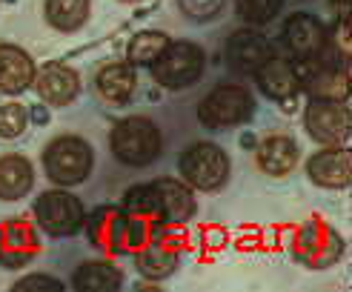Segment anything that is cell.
<instances>
[{"label": "cell", "mask_w": 352, "mask_h": 292, "mask_svg": "<svg viewBox=\"0 0 352 292\" xmlns=\"http://www.w3.org/2000/svg\"><path fill=\"white\" fill-rule=\"evenodd\" d=\"M86 238L89 244L103 252L107 258H129V244H126V215H123L120 203H107L98 206L92 215L83 218Z\"/></svg>", "instance_id": "11"}, {"label": "cell", "mask_w": 352, "mask_h": 292, "mask_svg": "<svg viewBox=\"0 0 352 292\" xmlns=\"http://www.w3.org/2000/svg\"><path fill=\"white\" fill-rule=\"evenodd\" d=\"M301 92L318 100H349V63L336 43H327L318 55L295 60Z\"/></svg>", "instance_id": "2"}, {"label": "cell", "mask_w": 352, "mask_h": 292, "mask_svg": "<svg viewBox=\"0 0 352 292\" xmlns=\"http://www.w3.org/2000/svg\"><path fill=\"white\" fill-rule=\"evenodd\" d=\"M184 249H186V235L178 227H172V223H164L149 244L144 249H138L132 258H135L138 272L146 281H166L178 269Z\"/></svg>", "instance_id": "10"}, {"label": "cell", "mask_w": 352, "mask_h": 292, "mask_svg": "<svg viewBox=\"0 0 352 292\" xmlns=\"http://www.w3.org/2000/svg\"><path fill=\"white\" fill-rule=\"evenodd\" d=\"M255 115V98L241 83H221L198 103V120L206 129H232Z\"/></svg>", "instance_id": "7"}, {"label": "cell", "mask_w": 352, "mask_h": 292, "mask_svg": "<svg viewBox=\"0 0 352 292\" xmlns=\"http://www.w3.org/2000/svg\"><path fill=\"white\" fill-rule=\"evenodd\" d=\"M0 3H3V0H0Z\"/></svg>", "instance_id": "31"}, {"label": "cell", "mask_w": 352, "mask_h": 292, "mask_svg": "<svg viewBox=\"0 0 352 292\" xmlns=\"http://www.w3.org/2000/svg\"><path fill=\"white\" fill-rule=\"evenodd\" d=\"M178 169L184 183L206 195H215L221 189H226V183L232 178L230 152L212 141H195L192 146H186L178 158Z\"/></svg>", "instance_id": "4"}, {"label": "cell", "mask_w": 352, "mask_h": 292, "mask_svg": "<svg viewBox=\"0 0 352 292\" xmlns=\"http://www.w3.org/2000/svg\"><path fill=\"white\" fill-rule=\"evenodd\" d=\"M152 78L164 89H189L206 72V52L192 41H169L152 66Z\"/></svg>", "instance_id": "5"}, {"label": "cell", "mask_w": 352, "mask_h": 292, "mask_svg": "<svg viewBox=\"0 0 352 292\" xmlns=\"http://www.w3.org/2000/svg\"><path fill=\"white\" fill-rule=\"evenodd\" d=\"M275 55L272 43L255 29H238L226 41V66L235 75H255L258 69Z\"/></svg>", "instance_id": "13"}, {"label": "cell", "mask_w": 352, "mask_h": 292, "mask_svg": "<svg viewBox=\"0 0 352 292\" xmlns=\"http://www.w3.org/2000/svg\"><path fill=\"white\" fill-rule=\"evenodd\" d=\"M307 175L321 189H349V181H352L349 146H321L307 161Z\"/></svg>", "instance_id": "15"}, {"label": "cell", "mask_w": 352, "mask_h": 292, "mask_svg": "<svg viewBox=\"0 0 352 292\" xmlns=\"http://www.w3.org/2000/svg\"><path fill=\"white\" fill-rule=\"evenodd\" d=\"M280 6H284V0H235L238 17L250 26H263V23L275 21Z\"/></svg>", "instance_id": "27"}, {"label": "cell", "mask_w": 352, "mask_h": 292, "mask_svg": "<svg viewBox=\"0 0 352 292\" xmlns=\"http://www.w3.org/2000/svg\"><path fill=\"white\" fill-rule=\"evenodd\" d=\"M34 223L38 229L52 235V238H72L83 229V201L78 195H72L69 189L58 186V189H46L43 195H38L34 201Z\"/></svg>", "instance_id": "8"}, {"label": "cell", "mask_w": 352, "mask_h": 292, "mask_svg": "<svg viewBox=\"0 0 352 292\" xmlns=\"http://www.w3.org/2000/svg\"><path fill=\"white\" fill-rule=\"evenodd\" d=\"M41 164L52 183L72 189L80 186L83 181H89L95 169V149L80 135H58L43 146Z\"/></svg>", "instance_id": "3"}, {"label": "cell", "mask_w": 352, "mask_h": 292, "mask_svg": "<svg viewBox=\"0 0 352 292\" xmlns=\"http://www.w3.org/2000/svg\"><path fill=\"white\" fill-rule=\"evenodd\" d=\"M109 152L129 169H144L164 155V132L146 115H129L109 132Z\"/></svg>", "instance_id": "1"}, {"label": "cell", "mask_w": 352, "mask_h": 292, "mask_svg": "<svg viewBox=\"0 0 352 292\" xmlns=\"http://www.w3.org/2000/svg\"><path fill=\"white\" fill-rule=\"evenodd\" d=\"M95 89L103 100L112 103V106H123V103L132 100V95L138 89V69L126 60L100 66L95 75Z\"/></svg>", "instance_id": "21"}, {"label": "cell", "mask_w": 352, "mask_h": 292, "mask_svg": "<svg viewBox=\"0 0 352 292\" xmlns=\"http://www.w3.org/2000/svg\"><path fill=\"white\" fill-rule=\"evenodd\" d=\"M38 66H34L32 55L26 49L14 43H0V92L14 98L32 89Z\"/></svg>", "instance_id": "19"}, {"label": "cell", "mask_w": 352, "mask_h": 292, "mask_svg": "<svg viewBox=\"0 0 352 292\" xmlns=\"http://www.w3.org/2000/svg\"><path fill=\"white\" fill-rule=\"evenodd\" d=\"M327 43H329L327 26L315 14L298 12L284 26V46H287L292 60H307L312 55H318Z\"/></svg>", "instance_id": "17"}, {"label": "cell", "mask_w": 352, "mask_h": 292, "mask_svg": "<svg viewBox=\"0 0 352 292\" xmlns=\"http://www.w3.org/2000/svg\"><path fill=\"white\" fill-rule=\"evenodd\" d=\"M346 252V240L338 235L336 227H329L321 218H309L301 223L292 238V258L309 269L336 267Z\"/></svg>", "instance_id": "6"}, {"label": "cell", "mask_w": 352, "mask_h": 292, "mask_svg": "<svg viewBox=\"0 0 352 292\" xmlns=\"http://www.w3.org/2000/svg\"><path fill=\"white\" fill-rule=\"evenodd\" d=\"M32 86L38 89V98L46 106H69V103H75L80 95V75L72 66L52 60L38 69Z\"/></svg>", "instance_id": "14"}, {"label": "cell", "mask_w": 352, "mask_h": 292, "mask_svg": "<svg viewBox=\"0 0 352 292\" xmlns=\"http://www.w3.org/2000/svg\"><path fill=\"white\" fill-rule=\"evenodd\" d=\"M169 46V34L157 32V29H146V32H138L135 38L126 46V63H132L135 69L140 66H152L161 52Z\"/></svg>", "instance_id": "25"}, {"label": "cell", "mask_w": 352, "mask_h": 292, "mask_svg": "<svg viewBox=\"0 0 352 292\" xmlns=\"http://www.w3.org/2000/svg\"><path fill=\"white\" fill-rule=\"evenodd\" d=\"M255 80H258V89L267 95L270 100H278V103H289L292 98H298V92H301V83H298V69H295L292 58L272 55L255 72Z\"/></svg>", "instance_id": "20"}, {"label": "cell", "mask_w": 352, "mask_h": 292, "mask_svg": "<svg viewBox=\"0 0 352 292\" xmlns=\"http://www.w3.org/2000/svg\"><path fill=\"white\" fill-rule=\"evenodd\" d=\"M155 198H157V210H161L164 223L172 227H184L195 218L198 212V201H195V189L178 178H157L152 181Z\"/></svg>", "instance_id": "16"}, {"label": "cell", "mask_w": 352, "mask_h": 292, "mask_svg": "<svg viewBox=\"0 0 352 292\" xmlns=\"http://www.w3.org/2000/svg\"><path fill=\"white\" fill-rule=\"evenodd\" d=\"M41 247L38 227H32L29 221L0 223V267L3 269H23L41 255Z\"/></svg>", "instance_id": "12"}, {"label": "cell", "mask_w": 352, "mask_h": 292, "mask_svg": "<svg viewBox=\"0 0 352 292\" xmlns=\"http://www.w3.org/2000/svg\"><path fill=\"white\" fill-rule=\"evenodd\" d=\"M304 129L321 146H346L352 135L349 100H318L309 98L304 109Z\"/></svg>", "instance_id": "9"}, {"label": "cell", "mask_w": 352, "mask_h": 292, "mask_svg": "<svg viewBox=\"0 0 352 292\" xmlns=\"http://www.w3.org/2000/svg\"><path fill=\"white\" fill-rule=\"evenodd\" d=\"M14 292H60L63 284L58 278H52L46 272H34V275H26L17 284H12Z\"/></svg>", "instance_id": "29"}, {"label": "cell", "mask_w": 352, "mask_h": 292, "mask_svg": "<svg viewBox=\"0 0 352 292\" xmlns=\"http://www.w3.org/2000/svg\"><path fill=\"white\" fill-rule=\"evenodd\" d=\"M223 3L226 0H178V6L186 17H192V21H212V17H218L223 12Z\"/></svg>", "instance_id": "28"}, {"label": "cell", "mask_w": 352, "mask_h": 292, "mask_svg": "<svg viewBox=\"0 0 352 292\" xmlns=\"http://www.w3.org/2000/svg\"><path fill=\"white\" fill-rule=\"evenodd\" d=\"M89 14H92V0H43L46 23L63 34L83 29Z\"/></svg>", "instance_id": "24"}, {"label": "cell", "mask_w": 352, "mask_h": 292, "mask_svg": "<svg viewBox=\"0 0 352 292\" xmlns=\"http://www.w3.org/2000/svg\"><path fill=\"white\" fill-rule=\"evenodd\" d=\"M72 287L78 292H118L123 287V272L112 258H98L75 269Z\"/></svg>", "instance_id": "22"}, {"label": "cell", "mask_w": 352, "mask_h": 292, "mask_svg": "<svg viewBox=\"0 0 352 292\" xmlns=\"http://www.w3.org/2000/svg\"><path fill=\"white\" fill-rule=\"evenodd\" d=\"M298 161H301V146L289 135H267L255 144V164L270 178L289 175V172H295Z\"/></svg>", "instance_id": "18"}, {"label": "cell", "mask_w": 352, "mask_h": 292, "mask_svg": "<svg viewBox=\"0 0 352 292\" xmlns=\"http://www.w3.org/2000/svg\"><path fill=\"white\" fill-rule=\"evenodd\" d=\"M34 189V166L26 155L0 158V201H21Z\"/></svg>", "instance_id": "23"}, {"label": "cell", "mask_w": 352, "mask_h": 292, "mask_svg": "<svg viewBox=\"0 0 352 292\" xmlns=\"http://www.w3.org/2000/svg\"><path fill=\"white\" fill-rule=\"evenodd\" d=\"M120 3H140V0H120Z\"/></svg>", "instance_id": "30"}, {"label": "cell", "mask_w": 352, "mask_h": 292, "mask_svg": "<svg viewBox=\"0 0 352 292\" xmlns=\"http://www.w3.org/2000/svg\"><path fill=\"white\" fill-rule=\"evenodd\" d=\"M32 124V112L17 100H9L0 106V137L3 141H17Z\"/></svg>", "instance_id": "26"}]
</instances>
